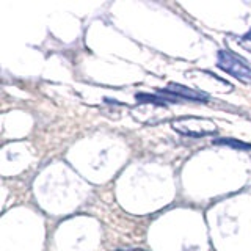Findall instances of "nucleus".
<instances>
[{
    "instance_id": "nucleus-1",
    "label": "nucleus",
    "mask_w": 251,
    "mask_h": 251,
    "mask_svg": "<svg viewBox=\"0 0 251 251\" xmlns=\"http://www.w3.org/2000/svg\"><path fill=\"white\" fill-rule=\"evenodd\" d=\"M217 61L218 68L223 69L225 73L231 74L242 83H251V66L239 55L232 54L231 50H220Z\"/></svg>"
},
{
    "instance_id": "nucleus-4",
    "label": "nucleus",
    "mask_w": 251,
    "mask_h": 251,
    "mask_svg": "<svg viewBox=\"0 0 251 251\" xmlns=\"http://www.w3.org/2000/svg\"><path fill=\"white\" fill-rule=\"evenodd\" d=\"M212 143L213 145H225V146L234 148V149H242V151L251 149V143H245V141H240L235 138H218V140H213Z\"/></svg>"
},
{
    "instance_id": "nucleus-3",
    "label": "nucleus",
    "mask_w": 251,
    "mask_h": 251,
    "mask_svg": "<svg viewBox=\"0 0 251 251\" xmlns=\"http://www.w3.org/2000/svg\"><path fill=\"white\" fill-rule=\"evenodd\" d=\"M160 93L168 96H173L176 99H187V100H196V102H206L209 96L203 91L193 90V88H187L184 85L179 83H170L167 88H162Z\"/></svg>"
},
{
    "instance_id": "nucleus-6",
    "label": "nucleus",
    "mask_w": 251,
    "mask_h": 251,
    "mask_svg": "<svg viewBox=\"0 0 251 251\" xmlns=\"http://www.w3.org/2000/svg\"><path fill=\"white\" fill-rule=\"evenodd\" d=\"M245 39H248V41H251V30L245 35Z\"/></svg>"
},
{
    "instance_id": "nucleus-2",
    "label": "nucleus",
    "mask_w": 251,
    "mask_h": 251,
    "mask_svg": "<svg viewBox=\"0 0 251 251\" xmlns=\"http://www.w3.org/2000/svg\"><path fill=\"white\" fill-rule=\"evenodd\" d=\"M176 132L187 135V137H203V135H211L217 132V126L211 119L206 118H179L171 123Z\"/></svg>"
},
{
    "instance_id": "nucleus-5",
    "label": "nucleus",
    "mask_w": 251,
    "mask_h": 251,
    "mask_svg": "<svg viewBox=\"0 0 251 251\" xmlns=\"http://www.w3.org/2000/svg\"><path fill=\"white\" fill-rule=\"evenodd\" d=\"M137 97L138 102H146V104H155V105H167V102L165 100L168 99H163V97H159V96H151V95H145V93H141V95H137L135 96ZM171 102V100H170Z\"/></svg>"
}]
</instances>
